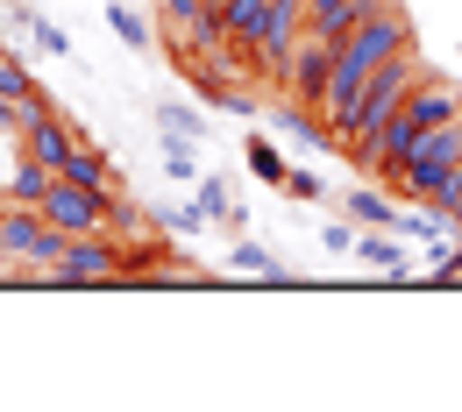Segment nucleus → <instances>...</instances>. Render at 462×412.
I'll return each instance as SVG.
<instances>
[{"label":"nucleus","instance_id":"obj_1","mask_svg":"<svg viewBox=\"0 0 462 412\" xmlns=\"http://www.w3.org/2000/svg\"><path fill=\"white\" fill-rule=\"evenodd\" d=\"M79 285H121V242L107 235V228H93V235H64L58 292H79Z\"/></svg>","mask_w":462,"mask_h":412},{"label":"nucleus","instance_id":"obj_2","mask_svg":"<svg viewBox=\"0 0 462 412\" xmlns=\"http://www.w3.org/2000/svg\"><path fill=\"white\" fill-rule=\"evenodd\" d=\"M299 36H306V0H271L249 58H256V71H263L278 93H285V64H291V50H299Z\"/></svg>","mask_w":462,"mask_h":412},{"label":"nucleus","instance_id":"obj_3","mask_svg":"<svg viewBox=\"0 0 462 412\" xmlns=\"http://www.w3.org/2000/svg\"><path fill=\"white\" fill-rule=\"evenodd\" d=\"M328 78H335V43H320V36L306 29V36H299V50H291V64H285V93L299 100V107H313V114H320Z\"/></svg>","mask_w":462,"mask_h":412},{"label":"nucleus","instance_id":"obj_4","mask_svg":"<svg viewBox=\"0 0 462 412\" xmlns=\"http://www.w3.org/2000/svg\"><path fill=\"white\" fill-rule=\"evenodd\" d=\"M412 128H441V121H456L462 114V78H441V71H427L412 93H405V107H399Z\"/></svg>","mask_w":462,"mask_h":412},{"label":"nucleus","instance_id":"obj_5","mask_svg":"<svg viewBox=\"0 0 462 412\" xmlns=\"http://www.w3.org/2000/svg\"><path fill=\"white\" fill-rule=\"evenodd\" d=\"M370 7H384V0H306V29H313L320 43H335V50H342L348 29H356Z\"/></svg>","mask_w":462,"mask_h":412},{"label":"nucleus","instance_id":"obj_6","mask_svg":"<svg viewBox=\"0 0 462 412\" xmlns=\"http://www.w3.org/2000/svg\"><path fill=\"white\" fill-rule=\"evenodd\" d=\"M51 185H58V171H51L36 150H22V157H14V171L0 178V206H43V192H51Z\"/></svg>","mask_w":462,"mask_h":412},{"label":"nucleus","instance_id":"obj_7","mask_svg":"<svg viewBox=\"0 0 462 412\" xmlns=\"http://www.w3.org/2000/svg\"><path fill=\"white\" fill-rule=\"evenodd\" d=\"M228 278H263V285H291V270L263 249L256 235H228Z\"/></svg>","mask_w":462,"mask_h":412},{"label":"nucleus","instance_id":"obj_8","mask_svg":"<svg viewBox=\"0 0 462 412\" xmlns=\"http://www.w3.org/2000/svg\"><path fill=\"white\" fill-rule=\"evenodd\" d=\"M58 178H79V185H128V178H121V164H115V157H107V150H93L86 135H79V142L64 150Z\"/></svg>","mask_w":462,"mask_h":412},{"label":"nucleus","instance_id":"obj_9","mask_svg":"<svg viewBox=\"0 0 462 412\" xmlns=\"http://www.w3.org/2000/svg\"><path fill=\"white\" fill-rule=\"evenodd\" d=\"M356 263H370L377 278H384V270H412L399 228H356Z\"/></svg>","mask_w":462,"mask_h":412},{"label":"nucleus","instance_id":"obj_10","mask_svg":"<svg viewBox=\"0 0 462 412\" xmlns=\"http://www.w3.org/2000/svg\"><path fill=\"white\" fill-rule=\"evenodd\" d=\"M348 221L356 228H399V199H384V185H363V192H342Z\"/></svg>","mask_w":462,"mask_h":412},{"label":"nucleus","instance_id":"obj_11","mask_svg":"<svg viewBox=\"0 0 462 412\" xmlns=\"http://www.w3.org/2000/svg\"><path fill=\"white\" fill-rule=\"evenodd\" d=\"M221 7V22H228V36L249 50L256 43V29H263V14H271V0H214Z\"/></svg>","mask_w":462,"mask_h":412},{"label":"nucleus","instance_id":"obj_12","mask_svg":"<svg viewBox=\"0 0 462 412\" xmlns=\"http://www.w3.org/2000/svg\"><path fill=\"white\" fill-rule=\"evenodd\" d=\"M36 93V78H29V64L14 58V50H0V107H22Z\"/></svg>","mask_w":462,"mask_h":412},{"label":"nucleus","instance_id":"obj_13","mask_svg":"<svg viewBox=\"0 0 462 412\" xmlns=\"http://www.w3.org/2000/svg\"><path fill=\"white\" fill-rule=\"evenodd\" d=\"M107 29H115L128 50H150V22H143V14L128 7V0H107Z\"/></svg>","mask_w":462,"mask_h":412},{"label":"nucleus","instance_id":"obj_14","mask_svg":"<svg viewBox=\"0 0 462 412\" xmlns=\"http://www.w3.org/2000/svg\"><path fill=\"white\" fill-rule=\"evenodd\" d=\"M157 157H164V178H171V185H192V178H199L192 142H178V135H164V142H157Z\"/></svg>","mask_w":462,"mask_h":412},{"label":"nucleus","instance_id":"obj_15","mask_svg":"<svg viewBox=\"0 0 462 412\" xmlns=\"http://www.w3.org/2000/svg\"><path fill=\"white\" fill-rule=\"evenodd\" d=\"M192 192H199V206H207V221H228V214H235V192H228V178L199 171V178H192Z\"/></svg>","mask_w":462,"mask_h":412},{"label":"nucleus","instance_id":"obj_16","mask_svg":"<svg viewBox=\"0 0 462 412\" xmlns=\"http://www.w3.org/2000/svg\"><path fill=\"white\" fill-rule=\"evenodd\" d=\"M249 171L263 178V185H285V157H278V142H263V135H249Z\"/></svg>","mask_w":462,"mask_h":412},{"label":"nucleus","instance_id":"obj_17","mask_svg":"<svg viewBox=\"0 0 462 412\" xmlns=\"http://www.w3.org/2000/svg\"><path fill=\"white\" fill-rule=\"evenodd\" d=\"M29 43H36V50H43V58H71V36H64L58 22H43V14H36V7H29Z\"/></svg>","mask_w":462,"mask_h":412},{"label":"nucleus","instance_id":"obj_18","mask_svg":"<svg viewBox=\"0 0 462 412\" xmlns=\"http://www.w3.org/2000/svg\"><path fill=\"white\" fill-rule=\"evenodd\" d=\"M157 128L178 135V142H192V135H199V114H192V107H178V100H157Z\"/></svg>","mask_w":462,"mask_h":412},{"label":"nucleus","instance_id":"obj_19","mask_svg":"<svg viewBox=\"0 0 462 412\" xmlns=\"http://www.w3.org/2000/svg\"><path fill=\"white\" fill-rule=\"evenodd\" d=\"M285 199H299V206H313V199H328V185H320V171H285V185H278Z\"/></svg>","mask_w":462,"mask_h":412},{"label":"nucleus","instance_id":"obj_20","mask_svg":"<svg viewBox=\"0 0 462 412\" xmlns=\"http://www.w3.org/2000/svg\"><path fill=\"white\" fill-rule=\"evenodd\" d=\"M207 228V206L192 199V206H164V235H199Z\"/></svg>","mask_w":462,"mask_h":412},{"label":"nucleus","instance_id":"obj_21","mask_svg":"<svg viewBox=\"0 0 462 412\" xmlns=\"http://www.w3.org/2000/svg\"><path fill=\"white\" fill-rule=\"evenodd\" d=\"M207 7H214V0H157V22H171V29H192Z\"/></svg>","mask_w":462,"mask_h":412},{"label":"nucleus","instance_id":"obj_22","mask_svg":"<svg viewBox=\"0 0 462 412\" xmlns=\"http://www.w3.org/2000/svg\"><path fill=\"white\" fill-rule=\"evenodd\" d=\"M320 242H328L335 256H356V221H328V228H320Z\"/></svg>","mask_w":462,"mask_h":412},{"label":"nucleus","instance_id":"obj_23","mask_svg":"<svg viewBox=\"0 0 462 412\" xmlns=\"http://www.w3.org/2000/svg\"><path fill=\"white\" fill-rule=\"evenodd\" d=\"M7 7H14V0H7Z\"/></svg>","mask_w":462,"mask_h":412}]
</instances>
